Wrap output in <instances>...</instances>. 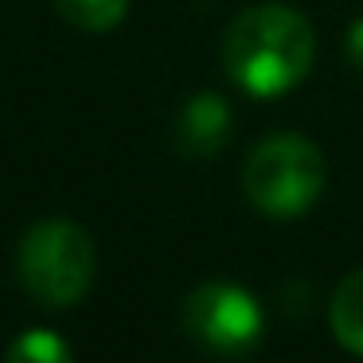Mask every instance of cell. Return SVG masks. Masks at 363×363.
Listing matches in <instances>:
<instances>
[{"mask_svg":"<svg viewBox=\"0 0 363 363\" xmlns=\"http://www.w3.org/2000/svg\"><path fill=\"white\" fill-rule=\"evenodd\" d=\"M344 51H347V63L355 71H363V16L347 28V40H344Z\"/></svg>","mask_w":363,"mask_h":363,"instance_id":"obj_9","label":"cell"},{"mask_svg":"<svg viewBox=\"0 0 363 363\" xmlns=\"http://www.w3.org/2000/svg\"><path fill=\"white\" fill-rule=\"evenodd\" d=\"M4 363H74V359H71V347H67L63 336H55L48 328H32L12 340Z\"/></svg>","mask_w":363,"mask_h":363,"instance_id":"obj_8","label":"cell"},{"mask_svg":"<svg viewBox=\"0 0 363 363\" xmlns=\"http://www.w3.org/2000/svg\"><path fill=\"white\" fill-rule=\"evenodd\" d=\"M230 137V106L219 94H191L180 106L172 141L188 160H211Z\"/></svg>","mask_w":363,"mask_h":363,"instance_id":"obj_5","label":"cell"},{"mask_svg":"<svg viewBox=\"0 0 363 363\" xmlns=\"http://www.w3.org/2000/svg\"><path fill=\"white\" fill-rule=\"evenodd\" d=\"M332 336L352 355H363V269L347 274L332 293Z\"/></svg>","mask_w":363,"mask_h":363,"instance_id":"obj_6","label":"cell"},{"mask_svg":"<svg viewBox=\"0 0 363 363\" xmlns=\"http://www.w3.org/2000/svg\"><path fill=\"white\" fill-rule=\"evenodd\" d=\"M324 180H328L324 152L297 133L266 137L262 145H254L242 164L246 199L262 215H274V219L305 215L320 199Z\"/></svg>","mask_w":363,"mask_h":363,"instance_id":"obj_2","label":"cell"},{"mask_svg":"<svg viewBox=\"0 0 363 363\" xmlns=\"http://www.w3.org/2000/svg\"><path fill=\"white\" fill-rule=\"evenodd\" d=\"M16 269L40 305L67 308L86 297L94 281V242L71 219H40L20 238Z\"/></svg>","mask_w":363,"mask_h":363,"instance_id":"obj_3","label":"cell"},{"mask_svg":"<svg viewBox=\"0 0 363 363\" xmlns=\"http://www.w3.org/2000/svg\"><path fill=\"white\" fill-rule=\"evenodd\" d=\"M313 24L289 4H254L230 20L223 35V67L230 82L254 98H274L313 71Z\"/></svg>","mask_w":363,"mask_h":363,"instance_id":"obj_1","label":"cell"},{"mask_svg":"<svg viewBox=\"0 0 363 363\" xmlns=\"http://www.w3.org/2000/svg\"><path fill=\"white\" fill-rule=\"evenodd\" d=\"M59 16L82 32H110L125 20L129 0H55Z\"/></svg>","mask_w":363,"mask_h":363,"instance_id":"obj_7","label":"cell"},{"mask_svg":"<svg viewBox=\"0 0 363 363\" xmlns=\"http://www.w3.org/2000/svg\"><path fill=\"white\" fill-rule=\"evenodd\" d=\"M184 332L211 355H250L266 336L262 305L246 285L207 281L196 285L184 301Z\"/></svg>","mask_w":363,"mask_h":363,"instance_id":"obj_4","label":"cell"}]
</instances>
